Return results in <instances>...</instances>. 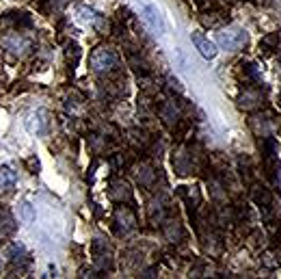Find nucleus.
Returning <instances> with one entry per match:
<instances>
[{"label":"nucleus","mask_w":281,"mask_h":279,"mask_svg":"<svg viewBox=\"0 0 281 279\" xmlns=\"http://www.w3.org/2000/svg\"><path fill=\"white\" fill-rule=\"evenodd\" d=\"M258 100H260V95L256 93V91H247V93L240 97V102H238V106L240 108H247V110H251V108H258L260 104H258Z\"/></svg>","instance_id":"obj_15"},{"label":"nucleus","mask_w":281,"mask_h":279,"mask_svg":"<svg viewBox=\"0 0 281 279\" xmlns=\"http://www.w3.org/2000/svg\"><path fill=\"white\" fill-rule=\"evenodd\" d=\"M17 182V173L11 167H0V186L2 188H13Z\"/></svg>","instance_id":"obj_13"},{"label":"nucleus","mask_w":281,"mask_h":279,"mask_svg":"<svg viewBox=\"0 0 281 279\" xmlns=\"http://www.w3.org/2000/svg\"><path fill=\"white\" fill-rule=\"evenodd\" d=\"M26 128H28V132H32V134H45V130H48V113H45V110H35V113H30L28 119H26Z\"/></svg>","instance_id":"obj_6"},{"label":"nucleus","mask_w":281,"mask_h":279,"mask_svg":"<svg viewBox=\"0 0 281 279\" xmlns=\"http://www.w3.org/2000/svg\"><path fill=\"white\" fill-rule=\"evenodd\" d=\"M4 45H6L9 50L15 52V54H24L26 50H30V41H26L24 37H15V39L6 37V39H4Z\"/></svg>","instance_id":"obj_12"},{"label":"nucleus","mask_w":281,"mask_h":279,"mask_svg":"<svg viewBox=\"0 0 281 279\" xmlns=\"http://www.w3.org/2000/svg\"><path fill=\"white\" fill-rule=\"evenodd\" d=\"M22 219L26 221V223H30V221L35 219V210H32V206L28 204V201H24L22 204Z\"/></svg>","instance_id":"obj_23"},{"label":"nucleus","mask_w":281,"mask_h":279,"mask_svg":"<svg viewBox=\"0 0 281 279\" xmlns=\"http://www.w3.org/2000/svg\"><path fill=\"white\" fill-rule=\"evenodd\" d=\"M201 22H204L206 26H210V28H219L221 24L230 22V19H227L221 11H217V13H212V11H210V17H206V15H204V17H201Z\"/></svg>","instance_id":"obj_16"},{"label":"nucleus","mask_w":281,"mask_h":279,"mask_svg":"<svg viewBox=\"0 0 281 279\" xmlns=\"http://www.w3.org/2000/svg\"><path fill=\"white\" fill-rule=\"evenodd\" d=\"M240 67H243L245 82H249V80H258V69H256V65H253V63H243Z\"/></svg>","instance_id":"obj_18"},{"label":"nucleus","mask_w":281,"mask_h":279,"mask_svg":"<svg viewBox=\"0 0 281 279\" xmlns=\"http://www.w3.org/2000/svg\"><path fill=\"white\" fill-rule=\"evenodd\" d=\"M80 48H78V43H67V50H65V56H67V61L71 65H76L78 63V58H80Z\"/></svg>","instance_id":"obj_17"},{"label":"nucleus","mask_w":281,"mask_h":279,"mask_svg":"<svg viewBox=\"0 0 281 279\" xmlns=\"http://www.w3.org/2000/svg\"><path fill=\"white\" fill-rule=\"evenodd\" d=\"M191 41H193V45L199 50V54L204 56V58H214V56H217V45H214L208 37L201 35L199 30H193L191 32Z\"/></svg>","instance_id":"obj_4"},{"label":"nucleus","mask_w":281,"mask_h":279,"mask_svg":"<svg viewBox=\"0 0 281 279\" xmlns=\"http://www.w3.org/2000/svg\"><path fill=\"white\" fill-rule=\"evenodd\" d=\"M0 26H15V28H30L32 26V17L28 13H19V11H11V13H4L0 17Z\"/></svg>","instance_id":"obj_5"},{"label":"nucleus","mask_w":281,"mask_h":279,"mask_svg":"<svg viewBox=\"0 0 281 279\" xmlns=\"http://www.w3.org/2000/svg\"><path fill=\"white\" fill-rule=\"evenodd\" d=\"M78 13H80L84 22H97V13L93 9H89V6H78Z\"/></svg>","instance_id":"obj_21"},{"label":"nucleus","mask_w":281,"mask_h":279,"mask_svg":"<svg viewBox=\"0 0 281 279\" xmlns=\"http://www.w3.org/2000/svg\"><path fill=\"white\" fill-rule=\"evenodd\" d=\"M9 258H11V264H26V262H30V256H28V251H26V247L24 245H11V249H9Z\"/></svg>","instance_id":"obj_11"},{"label":"nucleus","mask_w":281,"mask_h":279,"mask_svg":"<svg viewBox=\"0 0 281 279\" xmlns=\"http://www.w3.org/2000/svg\"><path fill=\"white\" fill-rule=\"evenodd\" d=\"M110 197L117 199V201L130 199V186L126 184V182H117V184L110 186Z\"/></svg>","instance_id":"obj_14"},{"label":"nucleus","mask_w":281,"mask_h":279,"mask_svg":"<svg viewBox=\"0 0 281 279\" xmlns=\"http://www.w3.org/2000/svg\"><path fill=\"white\" fill-rule=\"evenodd\" d=\"M217 41H219V45H221L223 50L236 52V50H240V48H245L247 41H249V37H247L245 30L234 28V30H223V32H219Z\"/></svg>","instance_id":"obj_2"},{"label":"nucleus","mask_w":281,"mask_h":279,"mask_svg":"<svg viewBox=\"0 0 281 279\" xmlns=\"http://www.w3.org/2000/svg\"><path fill=\"white\" fill-rule=\"evenodd\" d=\"M251 197L253 201L262 208L264 212H269L271 208H273V195L269 193V188H260V186H253L251 188Z\"/></svg>","instance_id":"obj_9"},{"label":"nucleus","mask_w":281,"mask_h":279,"mask_svg":"<svg viewBox=\"0 0 281 279\" xmlns=\"http://www.w3.org/2000/svg\"><path fill=\"white\" fill-rule=\"evenodd\" d=\"M167 80H169V84H171V89H175V91H178V93H182V84H180V80H178V78L169 76Z\"/></svg>","instance_id":"obj_24"},{"label":"nucleus","mask_w":281,"mask_h":279,"mask_svg":"<svg viewBox=\"0 0 281 279\" xmlns=\"http://www.w3.org/2000/svg\"><path fill=\"white\" fill-rule=\"evenodd\" d=\"M136 227V214L130 206H119L115 210V230L117 234H128Z\"/></svg>","instance_id":"obj_3"},{"label":"nucleus","mask_w":281,"mask_h":279,"mask_svg":"<svg viewBox=\"0 0 281 279\" xmlns=\"http://www.w3.org/2000/svg\"><path fill=\"white\" fill-rule=\"evenodd\" d=\"M139 180L143 182V184H152V180H154V171H152V167L149 165H143L141 167V173H139Z\"/></svg>","instance_id":"obj_20"},{"label":"nucleus","mask_w":281,"mask_h":279,"mask_svg":"<svg viewBox=\"0 0 281 279\" xmlns=\"http://www.w3.org/2000/svg\"><path fill=\"white\" fill-rule=\"evenodd\" d=\"M89 63L95 74H113L119 67V54L113 48H95Z\"/></svg>","instance_id":"obj_1"},{"label":"nucleus","mask_w":281,"mask_h":279,"mask_svg":"<svg viewBox=\"0 0 281 279\" xmlns=\"http://www.w3.org/2000/svg\"><path fill=\"white\" fill-rule=\"evenodd\" d=\"M15 230H17L15 217H13L6 208H4V210H0V234H2V236H11Z\"/></svg>","instance_id":"obj_10"},{"label":"nucleus","mask_w":281,"mask_h":279,"mask_svg":"<svg viewBox=\"0 0 281 279\" xmlns=\"http://www.w3.org/2000/svg\"><path fill=\"white\" fill-rule=\"evenodd\" d=\"M277 43H279V35L273 32V35H266L262 41H260V48H275Z\"/></svg>","instance_id":"obj_22"},{"label":"nucleus","mask_w":281,"mask_h":279,"mask_svg":"<svg viewBox=\"0 0 281 279\" xmlns=\"http://www.w3.org/2000/svg\"><path fill=\"white\" fill-rule=\"evenodd\" d=\"M143 17H145V22L152 26L158 35H160V32H165V22H162L160 11L156 9L154 4H145V6H143Z\"/></svg>","instance_id":"obj_7"},{"label":"nucleus","mask_w":281,"mask_h":279,"mask_svg":"<svg viewBox=\"0 0 281 279\" xmlns=\"http://www.w3.org/2000/svg\"><path fill=\"white\" fill-rule=\"evenodd\" d=\"M24 165H26V169H28V173H32V175H37L39 169H41V162H39L37 156H28V158L24 160Z\"/></svg>","instance_id":"obj_19"},{"label":"nucleus","mask_w":281,"mask_h":279,"mask_svg":"<svg viewBox=\"0 0 281 279\" xmlns=\"http://www.w3.org/2000/svg\"><path fill=\"white\" fill-rule=\"evenodd\" d=\"M160 117L167 126H175L178 123V117H180V108L173 100H165L160 104Z\"/></svg>","instance_id":"obj_8"}]
</instances>
